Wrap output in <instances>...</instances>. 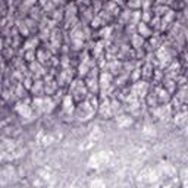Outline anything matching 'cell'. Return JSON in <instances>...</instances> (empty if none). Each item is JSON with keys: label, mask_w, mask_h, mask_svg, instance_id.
I'll return each instance as SVG.
<instances>
[{"label": "cell", "mask_w": 188, "mask_h": 188, "mask_svg": "<svg viewBox=\"0 0 188 188\" xmlns=\"http://www.w3.org/2000/svg\"><path fill=\"white\" fill-rule=\"evenodd\" d=\"M85 93H87V85L82 81H75L72 84V87H71V96H72L74 100L82 102L85 99V96H87Z\"/></svg>", "instance_id": "1"}]
</instances>
